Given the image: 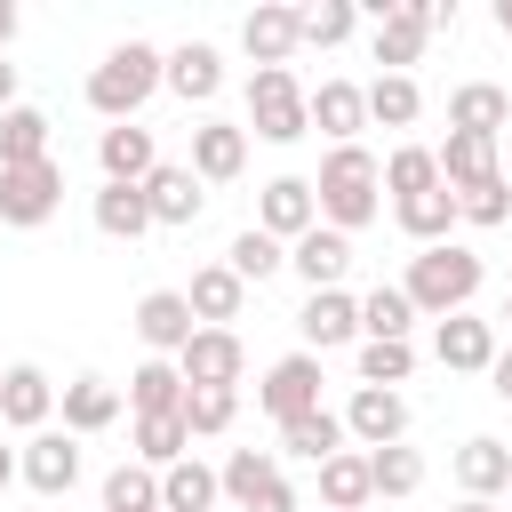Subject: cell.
I'll use <instances>...</instances> for the list:
<instances>
[{
  "mask_svg": "<svg viewBox=\"0 0 512 512\" xmlns=\"http://www.w3.org/2000/svg\"><path fill=\"white\" fill-rule=\"evenodd\" d=\"M312 224H320V208H312V176H272L264 200H256V232H272V240L288 248V240H304Z\"/></svg>",
  "mask_w": 512,
  "mask_h": 512,
  "instance_id": "12",
  "label": "cell"
},
{
  "mask_svg": "<svg viewBox=\"0 0 512 512\" xmlns=\"http://www.w3.org/2000/svg\"><path fill=\"white\" fill-rule=\"evenodd\" d=\"M368 488H376V496H416V488H424V456H416L408 440L368 448Z\"/></svg>",
  "mask_w": 512,
  "mask_h": 512,
  "instance_id": "39",
  "label": "cell"
},
{
  "mask_svg": "<svg viewBox=\"0 0 512 512\" xmlns=\"http://www.w3.org/2000/svg\"><path fill=\"white\" fill-rule=\"evenodd\" d=\"M224 488H216V472L200 464V456H176L168 472H160V512H208Z\"/></svg>",
  "mask_w": 512,
  "mask_h": 512,
  "instance_id": "36",
  "label": "cell"
},
{
  "mask_svg": "<svg viewBox=\"0 0 512 512\" xmlns=\"http://www.w3.org/2000/svg\"><path fill=\"white\" fill-rule=\"evenodd\" d=\"M488 392L512 408V352H496V360H488Z\"/></svg>",
  "mask_w": 512,
  "mask_h": 512,
  "instance_id": "47",
  "label": "cell"
},
{
  "mask_svg": "<svg viewBox=\"0 0 512 512\" xmlns=\"http://www.w3.org/2000/svg\"><path fill=\"white\" fill-rule=\"evenodd\" d=\"M200 184H232L240 168H248V128H232V120H200L192 128V160H184Z\"/></svg>",
  "mask_w": 512,
  "mask_h": 512,
  "instance_id": "17",
  "label": "cell"
},
{
  "mask_svg": "<svg viewBox=\"0 0 512 512\" xmlns=\"http://www.w3.org/2000/svg\"><path fill=\"white\" fill-rule=\"evenodd\" d=\"M16 24H24V16H16V0H0V56H8V40H16Z\"/></svg>",
  "mask_w": 512,
  "mask_h": 512,
  "instance_id": "48",
  "label": "cell"
},
{
  "mask_svg": "<svg viewBox=\"0 0 512 512\" xmlns=\"http://www.w3.org/2000/svg\"><path fill=\"white\" fill-rule=\"evenodd\" d=\"M504 216H512V184H504V168H496L488 184L456 192V224H480V232H488V224H504Z\"/></svg>",
  "mask_w": 512,
  "mask_h": 512,
  "instance_id": "44",
  "label": "cell"
},
{
  "mask_svg": "<svg viewBox=\"0 0 512 512\" xmlns=\"http://www.w3.org/2000/svg\"><path fill=\"white\" fill-rule=\"evenodd\" d=\"M88 216H96V232H104V240H144V232H152V208H144V184H104Z\"/></svg>",
  "mask_w": 512,
  "mask_h": 512,
  "instance_id": "30",
  "label": "cell"
},
{
  "mask_svg": "<svg viewBox=\"0 0 512 512\" xmlns=\"http://www.w3.org/2000/svg\"><path fill=\"white\" fill-rule=\"evenodd\" d=\"M288 272H296L304 288H344V272H352V240L328 232V224H312L304 240H288Z\"/></svg>",
  "mask_w": 512,
  "mask_h": 512,
  "instance_id": "18",
  "label": "cell"
},
{
  "mask_svg": "<svg viewBox=\"0 0 512 512\" xmlns=\"http://www.w3.org/2000/svg\"><path fill=\"white\" fill-rule=\"evenodd\" d=\"M448 128H456V136H488V144H496V136L512 128V96H504L496 80H464V88L448 96Z\"/></svg>",
  "mask_w": 512,
  "mask_h": 512,
  "instance_id": "22",
  "label": "cell"
},
{
  "mask_svg": "<svg viewBox=\"0 0 512 512\" xmlns=\"http://www.w3.org/2000/svg\"><path fill=\"white\" fill-rule=\"evenodd\" d=\"M280 264H288V248H280L272 232H256V224H248V232H240V240L224 248V272H232L240 288H248V280H272Z\"/></svg>",
  "mask_w": 512,
  "mask_h": 512,
  "instance_id": "40",
  "label": "cell"
},
{
  "mask_svg": "<svg viewBox=\"0 0 512 512\" xmlns=\"http://www.w3.org/2000/svg\"><path fill=\"white\" fill-rule=\"evenodd\" d=\"M304 112H312V128H320L328 144H360V128H368V104H360L352 80H320V88H304Z\"/></svg>",
  "mask_w": 512,
  "mask_h": 512,
  "instance_id": "21",
  "label": "cell"
},
{
  "mask_svg": "<svg viewBox=\"0 0 512 512\" xmlns=\"http://www.w3.org/2000/svg\"><path fill=\"white\" fill-rule=\"evenodd\" d=\"M176 408H184L176 360H144V368L128 376V416H176Z\"/></svg>",
  "mask_w": 512,
  "mask_h": 512,
  "instance_id": "35",
  "label": "cell"
},
{
  "mask_svg": "<svg viewBox=\"0 0 512 512\" xmlns=\"http://www.w3.org/2000/svg\"><path fill=\"white\" fill-rule=\"evenodd\" d=\"M344 440H360V448H392V440H408V400L360 384V392L344 400Z\"/></svg>",
  "mask_w": 512,
  "mask_h": 512,
  "instance_id": "13",
  "label": "cell"
},
{
  "mask_svg": "<svg viewBox=\"0 0 512 512\" xmlns=\"http://www.w3.org/2000/svg\"><path fill=\"white\" fill-rule=\"evenodd\" d=\"M104 512H160V472L112 464V472H104Z\"/></svg>",
  "mask_w": 512,
  "mask_h": 512,
  "instance_id": "42",
  "label": "cell"
},
{
  "mask_svg": "<svg viewBox=\"0 0 512 512\" xmlns=\"http://www.w3.org/2000/svg\"><path fill=\"white\" fill-rule=\"evenodd\" d=\"M248 136H264V144L312 136V112H304V80L296 72H248Z\"/></svg>",
  "mask_w": 512,
  "mask_h": 512,
  "instance_id": "4",
  "label": "cell"
},
{
  "mask_svg": "<svg viewBox=\"0 0 512 512\" xmlns=\"http://www.w3.org/2000/svg\"><path fill=\"white\" fill-rule=\"evenodd\" d=\"M496 32H504V40H512V0H496Z\"/></svg>",
  "mask_w": 512,
  "mask_h": 512,
  "instance_id": "50",
  "label": "cell"
},
{
  "mask_svg": "<svg viewBox=\"0 0 512 512\" xmlns=\"http://www.w3.org/2000/svg\"><path fill=\"white\" fill-rule=\"evenodd\" d=\"M504 184H512V168H504Z\"/></svg>",
  "mask_w": 512,
  "mask_h": 512,
  "instance_id": "54",
  "label": "cell"
},
{
  "mask_svg": "<svg viewBox=\"0 0 512 512\" xmlns=\"http://www.w3.org/2000/svg\"><path fill=\"white\" fill-rule=\"evenodd\" d=\"M272 480H280V456H272V448H232V456L216 464V488H224L240 512H248V504H256Z\"/></svg>",
  "mask_w": 512,
  "mask_h": 512,
  "instance_id": "31",
  "label": "cell"
},
{
  "mask_svg": "<svg viewBox=\"0 0 512 512\" xmlns=\"http://www.w3.org/2000/svg\"><path fill=\"white\" fill-rule=\"evenodd\" d=\"M56 408H64V432L88 440V432L120 424V384H104V376H72V384H56Z\"/></svg>",
  "mask_w": 512,
  "mask_h": 512,
  "instance_id": "23",
  "label": "cell"
},
{
  "mask_svg": "<svg viewBox=\"0 0 512 512\" xmlns=\"http://www.w3.org/2000/svg\"><path fill=\"white\" fill-rule=\"evenodd\" d=\"M480 280H488V264H480L464 240H440V248H416V256H408L400 296L416 304V320H448V312H464V304L480 296Z\"/></svg>",
  "mask_w": 512,
  "mask_h": 512,
  "instance_id": "2",
  "label": "cell"
},
{
  "mask_svg": "<svg viewBox=\"0 0 512 512\" xmlns=\"http://www.w3.org/2000/svg\"><path fill=\"white\" fill-rule=\"evenodd\" d=\"M296 336H304L312 360L336 352V344H352V336H360V296H344V288H312L304 312H296Z\"/></svg>",
  "mask_w": 512,
  "mask_h": 512,
  "instance_id": "9",
  "label": "cell"
},
{
  "mask_svg": "<svg viewBox=\"0 0 512 512\" xmlns=\"http://www.w3.org/2000/svg\"><path fill=\"white\" fill-rule=\"evenodd\" d=\"M248 512H304V496H296V488H288V480H272V488H264V496H256V504H248Z\"/></svg>",
  "mask_w": 512,
  "mask_h": 512,
  "instance_id": "46",
  "label": "cell"
},
{
  "mask_svg": "<svg viewBox=\"0 0 512 512\" xmlns=\"http://www.w3.org/2000/svg\"><path fill=\"white\" fill-rule=\"evenodd\" d=\"M144 208H152V224H200V208H208V184H200L184 160H160V168L144 176Z\"/></svg>",
  "mask_w": 512,
  "mask_h": 512,
  "instance_id": "14",
  "label": "cell"
},
{
  "mask_svg": "<svg viewBox=\"0 0 512 512\" xmlns=\"http://www.w3.org/2000/svg\"><path fill=\"white\" fill-rule=\"evenodd\" d=\"M392 216H400V232H408L416 248H440V240L456 232V192L432 184V192H416V200H392Z\"/></svg>",
  "mask_w": 512,
  "mask_h": 512,
  "instance_id": "26",
  "label": "cell"
},
{
  "mask_svg": "<svg viewBox=\"0 0 512 512\" xmlns=\"http://www.w3.org/2000/svg\"><path fill=\"white\" fill-rule=\"evenodd\" d=\"M456 488H464V496H480V504H496V496L512 488V448H504V440H488V432H480V440H464V448H456Z\"/></svg>",
  "mask_w": 512,
  "mask_h": 512,
  "instance_id": "24",
  "label": "cell"
},
{
  "mask_svg": "<svg viewBox=\"0 0 512 512\" xmlns=\"http://www.w3.org/2000/svg\"><path fill=\"white\" fill-rule=\"evenodd\" d=\"M352 24H360L352 0H312V8H296V40H304V48H336V40H352Z\"/></svg>",
  "mask_w": 512,
  "mask_h": 512,
  "instance_id": "41",
  "label": "cell"
},
{
  "mask_svg": "<svg viewBox=\"0 0 512 512\" xmlns=\"http://www.w3.org/2000/svg\"><path fill=\"white\" fill-rule=\"evenodd\" d=\"M176 456H192L184 416H136V464H144V472H168Z\"/></svg>",
  "mask_w": 512,
  "mask_h": 512,
  "instance_id": "38",
  "label": "cell"
},
{
  "mask_svg": "<svg viewBox=\"0 0 512 512\" xmlns=\"http://www.w3.org/2000/svg\"><path fill=\"white\" fill-rule=\"evenodd\" d=\"M320 360L312 352H288V360H272L264 368V384H256V408L272 416V424H288V416H304V408H320Z\"/></svg>",
  "mask_w": 512,
  "mask_h": 512,
  "instance_id": "7",
  "label": "cell"
},
{
  "mask_svg": "<svg viewBox=\"0 0 512 512\" xmlns=\"http://www.w3.org/2000/svg\"><path fill=\"white\" fill-rule=\"evenodd\" d=\"M96 168H104V184H144V176L160 168V144H152V128H136V120L104 128V136H96Z\"/></svg>",
  "mask_w": 512,
  "mask_h": 512,
  "instance_id": "16",
  "label": "cell"
},
{
  "mask_svg": "<svg viewBox=\"0 0 512 512\" xmlns=\"http://www.w3.org/2000/svg\"><path fill=\"white\" fill-rule=\"evenodd\" d=\"M184 432L192 440H216V432H232V416H240V392H224V384H184Z\"/></svg>",
  "mask_w": 512,
  "mask_h": 512,
  "instance_id": "37",
  "label": "cell"
},
{
  "mask_svg": "<svg viewBox=\"0 0 512 512\" xmlns=\"http://www.w3.org/2000/svg\"><path fill=\"white\" fill-rule=\"evenodd\" d=\"M16 480H24V488H40V496H72V488H80V440H72V432H56V424H48V432H32V440L16 448Z\"/></svg>",
  "mask_w": 512,
  "mask_h": 512,
  "instance_id": "6",
  "label": "cell"
},
{
  "mask_svg": "<svg viewBox=\"0 0 512 512\" xmlns=\"http://www.w3.org/2000/svg\"><path fill=\"white\" fill-rule=\"evenodd\" d=\"M184 304H192V320H200V328H232V320H240V304H248V288H240L224 264H200V272H192V288H184Z\"/></svg>",
  "mask_w": 512,
  "mask_h": 512,
  "instance_id": "25",
  "label": "cell"
},
{
  "mask_svg": "<svg viewBox=\"0 0 512 512\" xmlns=\"http://www.w3.org/2000/svg\"><path fill=\"white\" fill-rule=\"evenodd\" d=\"M432 360L456 368V376H488V360H496V328L472 320V312H448V320L432 328Z\"/></svg>",
  "mask_w": 512,
  "mask_h": 512,
  "instance_id": "15",
  "label": "cell"
},
{
  "mask_svg": "<svg viewBox=\"0 0 512 512\" xmlns=\"http://www.w3.org/2000/svg\"><path fill=\"white\" fill-rule=\"evenodd\" d=\"M504 320H512V296H504Z\"/></svg>",
  "mask_w": 512,
  "mask_h": 512,
  "instance_id": "53",
  "label": "cell"
},
{
  "mask_svg": "<svg viewBox=\"0 0 512 512\" xmlns=\"http://www.w3.org/2000/svg\"><path fill=\"white\" fill-rule=\"evenodd\" d=\"M312 208H320V224L328 232H360V224H376V208H384V160L368 152V144H328V160H320V176H312Z\"/></svg>",
  "mask_w": 512,
  "mask_h": 512,
  "instance_id": "1",
  "label": "cell"
},
{
  "mask_svg": "<svg viewBox=\"0 0 512 512\" xmlns=\"http://www.w3.org/2000/svg\"><path fill=\"white\" fill-rule=\"evenodd\" d=\"M280 448H288V456H304V464H328V456H336V448H352V440H344V416H336V408H304V416H288V424H280Z\"/></svg>",
  "mask_w": 512,
  "mask_h": 512,
  "instance_id": "27",
  "label": "cell"
},
{
  "mask_svg": "<svg viewBox=\"0 0 512 512\" xmlns=\"http://www.w3.org/2000/svg\"><path fill=\"white\" fill-rule=\"evenodd\" d=\"M432 160H440V184H448V192H472V184L496 176V144H488V136H456V128H448V144H440Z\"/></svg>",
  "mask_w": 512,
  "mask_h": 512,
  "instance_id": "29",
  "label": "cell"
},
{
  "mask_svg": "<svg viewBox=\"0 0 512 512\" xmlns=\"http://www.w3.org/2000/svg\"><path fill=\"white\" fill-rule=\"evenodd\" d=\"M136 336H144V352L152 360H176L184 344H192V304H184V288H152V296H136V320H128Z\"/></svg>",
  "mask_w": 512,
  "mask_h": 512,
  "instance_id": "8",
  "label": "cell"
},
{
  "mask_svg": "<svg viewBox=\"0 0 512 512\" xmlns=\"http://www.w3.org/2000/svg\"><path fill=\"white\" fill-rule=\"evenodd\" d=\"M48 416H56V384H48V368L8 360V368H0V424H16V432H48Z\"/></svg>",
  "mask_w": 512,
  "mask_h": 512,
  "instance_id": "11",
  "label": "cell"
},
{
  "mask_svg": "<svg viewBox=\"0 0 512 512\" xmlns=\"http://www.w3.org/2000/svg\"><path fill=\"white\" fill-rule=\"evenodd\" d=\"M432 184H440V160H432L424 144H400V152L384 160V192H392V200H416V192H432Z\"/></svg>",
  "mask_w": 512,
  "mask_h": 512,
  "instance_id": "43",
  "label": "cell"
},
{
  "mask_svg": "<svg viewBox=\"0 0 512 512\" xmlns=\"http://www.w3.org/2000/svg\"><path fill=\"white\" fill-rule=\"evenodd\" d=\"M376 488H368V448H336L320 464V512H360Z\"/></svg>",
  "mask_w": 512,
  "mask_h": 512,
  "instance_id": "28",
  "label": "cell"
},
{
  "mask_svg": "<svg viewBox=\"0 0 512 512\" xmlns=\"http://www.w3.org/2000/svg\"><path fill=\"white\" fill-rule=\"evenodd\" d=\"M152 88H160V48H152V40H120V48L88 72V112H104V120L120 128V120H136V112L152 104Z\"/></svg>",
  "mask_w": 512,
  "mask_h": 512,
  "instance_id": "3",
  "label": "cell"
},
{
  "mask_svg": "<svg viewBox=\"0 0 512 512\" xmlns=\"http://www.w3.org/2000/svg\"><path fill=\"white\" fill-rule=\"evenodd\" d=\"M160 88H176L184 104H208V96L224 88V56H216L208 40H184V48L160 56Z\"/></svg>",
  "mask_w": 512,
  "mask_h": 512,
  "instance_id": "20",
  "label": "cell"
},
{
  "mask_svg": "<svg viewBox=\"0 0 512 512\" xmlns=\"http://www.w3.org/2000/svg\"><path fill=\"white\" fill-rule=\"evenodd\" d=\"M448 512H496V504H480V496H464V504H448Z\"/></svg>",
  "mask_w": 512,
  "mask_h": 512,
  "instance_id": "52",
  "label": "cell"
},
{
  "mask_svg": "<svg viewBox=\"0 0 512 512\" xmlns=\"http://www.w3.org/2000/svg\"><path fill=\"white\" fill-rule=\"evenodd\" d=\"M360 104H368V120H376V128H408V120L424 112V88H416L408 72H376V80L360 88Z\"/></svg>",
  "mask_w": 512,
  "mask_h": 512,
  "instance_id": "33",
  "label": "cell"
},
{
  "mask_svg": "<svg viewBox=\"0 0 512 512\" xmlns=\"http://www.w3.org/2000/svg\"><path fill=\"white\" fill-rule=\"evenodd\" d=\"M408 328H416V304L400 288H368L360 296V344H408Z\"/></svg>",
  "mask_w": 512,
  "mask_h": 512,
  "instance_id": "34",
  "label": "cell"
},
{
  "mask_svg": "<svg viewBox=\"0 0 512 512\" xmlns=\"http://www.w3.org/2000/svg\"><path fill=\"white\" fill-rule=\"evenodd\" d=\"M504 496H512V488H504Z\"/></svg>",
  "mask_w": 512,
  "mask_h": 512,
  "instance_id": "55",
  "label": "cell"
},
{
  "mask_svg": "<svg viewBox=\"0 0 512 512\" xmlns=\"http://www.w3.org/2000/svg\"><path fill=\"white\" fill-rule=\"evenodd\" d=\"M8 480H16V448H0V488H8Z\"/></svg>",
  "mask_w": 512,
  "mask_h": 512,
  "instance_id": "51",
  "label": "cell"
},
{
  "mask_svg": "<svg viewBox=\"0 0 512 512\" xmlns=\"http://www.w3.org/2000/svg\"><path fill=\"white\" fill-rule=\"evenodd\" d=\"M48 160V112L40 104H8L0 112V168H32Z\"/></svg>",
  "mask_w": 512,
  "mask_h": 512,
  "instance_id": "32",
  "label": "cell"
},
{
  "mask_svg": "<svg viewBox=\"0 0 512 512\" xmlns=\"http://www.w3.org/2000/svg\"><path fill=\"white\" fill-rule=\"evenodd\" d=\"M64 208V168L56 160H32V168H0V224L32 232Z\"/></svg>",
  "mask_w": 512,
  "mask_h": 512,
  "instance_id": "5",
  "label": "cell"
},
{
  "mask_svg": "<svg viewBox=\"0 0 512 512\" xmlns=\"http://www.w3.org/2000/svg\"><path fill=\"white\" fill-rule=\"evenodd\" d=\"M8 104H16V64L0 56V112H8Z\"/></svg>",
  "mask_w": 512,
  "mask_h": 512,
  "instance_id": "49",
  "label": "cell"
},
{
  "mask_svg": "<svg viewBox=\"0 0 512 512\" xmlns=\"http://www.w3.org/2000/svg\"><path fill=\"white\" fill-rule=\"evenodd\" d=\"M240 368H248V352H240L232 328H192V344L176 352V376H184V384H224V392H240Z\"/></svg>",
  "mask_w": 512,
  "mask_h": 512,
  "instance_id": "10",
  "label": "cell"
},
{
  "mask_svg": "<svg viewBox=\"0 0 512 512\" xmlns=\"http://www.w3.org/2000/svg\"><path fill=\"white\" fill-rule=\"evenodd\" d=\"M408 376H416V344H360V384L392 392V384H408Z\"/></svg>",
  "mask_w": 512,
  "mask_h": 512,
  "instance_id": "45",
  "label": "cell"
},
{
  "mask_svg": "<svg viewBox=\"0 0 512 512\" xmlns=\"http://www.w3.org/2000/svg\"><path fill=\"white\" fill-rule=\"evenodd\" d=\"M240 48L256 56V72H288L296 64V8H248V24H240Z\"/></svg>",
  "mask_w": 512,
  "mask_h": 512,
  "instance_id": "19",
  "label": "cell"
}]
</instances>
